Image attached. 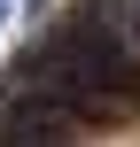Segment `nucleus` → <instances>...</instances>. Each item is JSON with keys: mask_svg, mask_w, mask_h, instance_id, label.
Masks as SVG:
<instances>
[{"mask_svg": "<svg viewBox=\"0 0 140 147\" xmlns=\"http://www.w3.org/2000/svg\"><path fill=\"white\" fill-rule=\"evenodd\" d=\"M101 16H109V31L125 47H140V0H101Z\"/></svg>", "mask_w": 140, "mask_h": 147, "instance_id": "obj_1", "label": "nucleus"}]
</instances>
